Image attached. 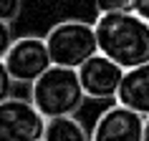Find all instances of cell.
<instances>
[{
    "label": "cell",
    "instance_id": "obj_1",
    "mask_svg": "<svg viewBox=\"0 0 149 141\" xmlns=\"http://www.w3.org/2000/svg\"><path fill=\"white\" fill-rule=\"evenodd\" d=\"M99 53L109 55L124 70L149 61V23L134 10H114L96 18Z\"/></svg>",
    "mask_w": 149,
    "mask_h": 141
},
{
    "label": "cell",
    "instance_id": "obj_2",
    "mask_svg": "<svg viewBox=\"0 0 149 141\" xmlns=\"http://www.w3.org/2000/svg\"><path fill=\"white\" fill-rule=\"evenodd\" d=\"M84 86H81L79 70L51 66L38 81L31 83V101L46 118L73 116L84 106Z\"/></svg>",
    "mask_w": 149,
    "mask_h": 141
},
{
    "label": "cell",
    "instance_id": "obj_3",
    "mask_svg": "<svg viewBox=\"0 0 149 141\" xmlns=\"http://www.w3.org/2000/svg\"><path fill=\"white\" fill-rule=\"evenodd\" d=\"M43 38H46L53 66L79 70L91 55L99 53L96 28L94 23H86V20H61Z\"/></svg>",
    "mask_w": 149,
    "mask_h": 141
},
{
    "label": "cell",
    "instance_id": "obj_4",
    "mask_svg": "<svg viewBox=\"0 0 149 141\" xmlns=\"http://www.w3.org/2000/svg\"><path fill=\"white\" fill-rule=\"evenodd\" d=\"M46 116L28 98L10 96L0 103V141H40Z\"/></svg>",
    "mask_w": 149,
    "mask_h": 141
},
{
    "label": "cell",
    "instance_id": "obj_5",
    "mask_svg": "<svg viewBox=\"0 0 149 141\" xmlns=\"http://www.w3.org/2000/svg\"><path fill=\"white\" fill-rule=\"evenodd\" d=\"M3 61H5V68L15 83H33L53 66L46 38H38V35L15 38Z\"/></svg>",
    "mask_w": 149,
    "mask_h": 141
},
{
    "label": "cell",
    "instance_id": "obj_6",
    "mask_svg": "<svg viewBox=\"0 0 149 141\" xmlns=\"http://www.w3.org/2000/svg\"><path fill=\"white\" fill-rule=\"evenodd\" d=\"M124 73L126 70L116 61H111L109 55H104V53H96L79 68V78H81L86 98L111 101V98H116L119 88H121Z\"/></svg>",
    "mask_w": 149,
    "mask_h": 141
},
{
    "label": "cell",
    "instance_id": "obj_7",
    "mask_svg": "<svg viewBox=\"0 0 149 141\" xmlns=\"http://www.w3.org/2000/svg\"><path fill=\"white\" fill-rule=\"evenodd\" d=\"M144 121L147 116L116 101L96 118L91 141H144Z\"/></svg>",
    "mask_w": 149,
    "mask_h": 141
},
{
    "label": "cell",
    "instance_id": "obj_8",
    "mask_svg": "<svg viewBox=\"0 0 149 141\" xmlns=\"http://www.w3.org/2000/svg\"><path fill=\"white\" fill-rule=\"evenodd\" d=\"M116 101L129 106L132 111H136L141 116H149V61L136 66V68H129L124 73Z\"/></svg>",
    "mask_w": 149,
    "mask_h": 141
},
{
    "label": "cell",
    "instance_id": "obj_9",
    "mask_svg": "<svg viewBox=\"0 0 149 141\" xmlns=\"http://www.w3.org/2000/svg\"><path fill=\"white\" fill-rule=\"evenodd\" d=\"M40 141H91V131L73 116L46 118V131Z\"/></svg>",
    "mask_w": 149,
    "mask_h": 141
},
{
    "label": "cell",
    "instance_id": "obj_10",
    "mask_svg": "<svg viewBox=\"0 0 149 141\" xmlns=\"http://www.w3.org/2000/svg\"><path fill=\"white\" fill-rule=\"evenodd\" d=\"M134 0H94L96 13H114V10H132Z\"/></svg>",
    "mask_w": 149,
    "mask_h": 141
},
{
    "label": "cell",
    "instance_id": "obj_11",
    "mask_svg": "<svg viewBox=\"0 0 149 141\" xmlns=\"http://www.w3.org/2000/svg\"><path fill=\"white\" fill-rule=\"evenodd\" d=\"M20 8H23V0H0V20L13 23L20 15Z\"/></svg>",
    "mask_w": 149,
    "mask_h": 141
},
{
    "label": "cell",
    "instance_id": "obj_12",
    "mask_svg": "<svg viewBox=\"0 0 149 141\" xmlns=\"http://www.w3.org/2000/svg\"><path fill=\"white\" fill-rule=\"evenodd\" d=\"M13 83H15V81L10 78L8 68H5V61H0V103L5 101V98H10V91H13Z\"/></svg>",
    "mask_w": 149,
    "mask_h": 141
},
{
    "label": "cell",
    "instance_id": "obj_13",
    "mask_svg": "<svg viewBox=\"0 0 149 141\" xmlns=\"http://www.w3.org/2000/svg\"><path fill=\"white\" fill-rule=\"evenodd\" d=\"M13 30H10V23H5V20H0V61L5 58V53L10 50V46H13Z\"/></svg>",
    "mask_w": 149,
    "mask_h": 141
},
{
    "label": "cell",
    "instance_id": "obj_14",
    "mask_svg": "<svg viewBox=\"0 0 149 141\" xmlns=\"http://www.w3.org/2000/svg\"><path fill=\"white\" fill-rule=\"evenodd\" d=\"M132 10H134V13H139V15L149 23V0H134Z\"/></svg>",
    "mask_w": 149,
    "mask_h": 141
},
{
    "label": "cell",
    "instance_id": "obj_15",
    "mask_svg": "<svg viewBox=\"0 0 149 141\" xmlns=\"http://www.w3.org/2000/svg\"><path fill=\"white\" fill-rule=\"evenodd\" d=\"M144 141H149V116H147V121H144Z\"/></svg>",
    "mask_w": 149,
    "mask_h": 141
}]
</instances>
